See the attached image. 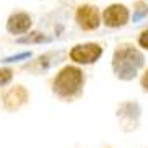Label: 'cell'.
Here are the masks:
<instances>
[{
	"label": "cell",
	"mask_w": 148,
	"mask_h": 148,
	"mask_svg": "<svg viewBox=\"0 0 148 148\" xmlns=\"http://www.w3.org/2000/svg\"><path fill=\"white\" fill-rule=\"evenodd\" d=\"M104 23L111 28H117L125 25L129 20V12L124 5H111L109 8L104 10Z\"/></svg>",
	"instance_id": "obj_5"
},
{
	"label": "cell",
	"mask_w": 148,
	"mask_h": 148,
	"mask_svg": "<svg viewBox=\"0 0 148 148\" xmlns=\"http://www.w3.org/2000/svg\"><path fill=\"white\" fill-rule=\"evenodd\" d=\"M31 28V18L26 13H16L12 15L7 23V29L13 34H20V33H26Z\"/></svg>",
	"instance_id": "obj_7"
},
{
	"label": "cell",
	"mask_w": 148,
	"mask_h": 148,
	"mask_svg": "<svg viewBox=\"0 0 148 148\" xmlns=\"http://www.w3.org/2000/svg\"><path fill=\"white\" fill-rule=\"evenodd\" d=\"M142 86H143L145 90H147V91H148V70H147V72H145L143 78H142Z\"/></svg>",
	"instance_id": "obj_14"
},
{
	"label": "cell",
	"mask_w": 148,
	"mask_h": 148,
	"mask_svg": "<svg viewBox=\"0 0 148 148\" xmlns=\"http://www.w3.org/2000/svg\"><path fill=\"white\" fill-rule=\"evenodd\" d=\"M42 41H46V38H44L41 33H33V34H29V36L20 38L18 42H42Z\"/></svg>",
	"instance_id": "obj_9"
},
{
	"label": "cell",
	"mask_w": 148,
	"mask_h": 148,
	"mask_svg": "<svg viewBox=\"0 0 148 148\" xmlns=\"http://www.w3.org/2000/svg\"><path fill=\"white\" fill-rule=\"evenodd\" d=\"M138 42H140V46H142V47L148 49V31H145L143 34L140 36V39H138Z\"/></svg>",
	"instance_id": "obj_13"
},
{
	"label": "cell",
	"mask_w": 148,
	"mask_h": 148,
	"mask_svg": "<svg viewBox=\"0 0 148 148\" xmlns=\"http://www.w3.org/2000/svg\"><path fill=\"white\" fill-rule=\"evenodd\" d=\"M103 51L98 44H83V46H75L70 52L72 60L78 64H93L101 57Z\"/></svg>",
	"instance_id": "obj_3"
},
{
	"label": "cell",
	"mask_w": 148,
	"mask_h": 148,
	"mask_svg": "<svg viewBox=\"0 0 148 148\" xmlns=\"http://www.w3.org/2000/svg\"><path fill=\"white\" fill-rule=\"evenodd\" d=\"M13 73H12V70L10 69H0V86H3L7 83H10Z\"/></svg>",
	"instance_id": "obj_10"
},
{
	"label": "cell",
	"mask_w": 148,
	"mask_h": 148,
	"mask_svg": "<svg viewBox=\"0 0 148 148\" xmlns=\"http://www.w3.org/2000/svg\"><path fill=\"white\" fill-rule=\"evenodd\" d=\"M28 101V91L23 86H15L12 88L7 95L3 96V106L8 111H15L20 106H23Z\"/></svg>",
	"instance_id": "obj_6"
},
{
	"label": "cell",
	"mask_w": 148,
	"mask_h": 148,
	"mask_svg": "<svg viewBox=\"0 0 148 148\" xmlns=\"http://www.w3.org/2000/svg\"><path fill=\"white\" fill-rule=\"evenodd\" d=\"M77 21L83 29H96L99 26V13L91 5H83L77 10Z\"/></svg>",
	"instance_id": "obj_4"
},
{
	"label": "cell",
	"mask_w": 148,
	"mask_h": 148,
	"mask_svg": "<svg viewBox=\"0 0 148 148\" xmlns=\"http://www.w3.org/2000/svg\"><path fill=\"white\" fill-rule=\"evenodd\" d=\"M143 65V56L137 49L125 46L114 52L112 69L121 80H132L137 77L138 69Z\"/></svg>",
	"instance_id": "obj_1"
},
{
	"label": "cell",
	"mask_w": 148,
	"mask_h": 148,
	"mask_svg": "<svg viewBox=\"0 0 148 148\" xmlns=\"http://www.w3.org/2000/svg\"><path fill=\"white\" fill-rule=\"evenodd\" d=\"M83 83V73L77 67H65L54 80V91L62 98H70L78 93Z\"/></svg>",
	"instance_id": "obj_2"
},
{
	"label": "cell",
	"mask_w": 148,
	"mask_h": 148,
	"mask_svg": "<svg viewBox=\"0 0 148 148\" xmlns=\"http://www.w3.org/2000/svg\"><path fill=\"white\" fill-rule=\"evenodd\" d=\"M28 57H31V52H21V54H15V56L5 57L2 62H16V60H21V59H28Z\"/></svg>",
	"instance_id": "obj_12"
},
{
	"label": "cell",
	"mask_w": 148,
	"mask_h": 148,
	"mask_svg": "<svg viewBox=\"0 0 148 148\" xmlns=\"http://www.w3.org/2000/svg\"><path fill=\"white\" fill-rule=\"evenodd\" d=\"M147 13H148V7L143 3H138V8H137V12H135V15H134V21H140Z\"/></svg>",
	"instance_id": "obj_11"
},
{
	"label": "cell",
	"mask_w": 148,
	"mask_h": 148,
	"mask_svg": "<svg viewBox=\"0 0 148 148\" xmlns=\"http://www.w3.org/2000/svg\"><path fill=\"white\" fill-rule=\"evenodd\" d=\"M119 116H127L130 119H137L140 116V106L137 103H124L119 108Z\"/></svg>",
	"instance_id": "obj_8"
}]
</instances>
